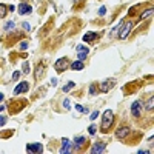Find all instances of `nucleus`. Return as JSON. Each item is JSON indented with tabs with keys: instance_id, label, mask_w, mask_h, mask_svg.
I'll return each instance as SVG.
<instances>
[{
	"instance_id": "obj_1",
	"label": "nucleus",
	"mask_w": 154,
	"mask_h": 154,
	"mask_svg": "<svg viewBox=\"0 0 154 154\" xmlns=\"http://www.w3.org/2000/svg\"><path fill=\"white\" fill-rule=\"evenodd\" d=\"M112 119H114V114H112L111 110H106L102 116V131H108V128L112 123Z\"/></svg>"
},
{
	"instance_id": "obj_2",
	"label": "nucleus",
	"mask_w": 154,
	"mask_h": 154,
	"mask_svg": "<svg viewBox=\"0 0 154 154\" xmlns=\"http://www.w3.org/2000/svg\"><path fill=\"white\" fill-rule=\"evenodd\" d=\"M131 29H133V22H126V23L122 26V28H120V31H119V37L122 39V40L126 39Z\"/></svg>"
},
{
	"instance_id": "obj_3",
	"label": "nucleus",
	"mask_w": 154,
	"mask_h": 154,
	"mask_svg": "<svg viewBox=\"0 0 154 154\" xmlns=\"http://www.w3.org/2000/svg\"><path fill=\"white\" fill-rule=\"evenodd\" d=\"M68 66H69V63H68V59H59L57 60V62H56V65H54V68H56V71H65L66 68H68Z\"/></svg>"
},
{
	"instance_id": "obj_4",
	"label": "nucleus",
	"mask_w": 154,
	"mask_h": 154,
	"mask_svg": "<svg viewBox=\"0 0 154 154\" xmlns=\"http://www.w3.org/2000/svg\"><path fill=\"white\" fill-rule=\"evenodd\" d=\"M131 112H133V116H136V117L140 116V112H142V102H140V100H136V102L131 105Z\"/></svg>"
},
{
	"instance_id": "obj_5",
	"label": "nucleus",
	"mask_w": 154,
	"mask_h": 154,
	"mask_svg": "<svg viewBox=\"0 0 154 154\" xmlns=\"http://www.w3.org/2000/svg\"><path fill=\"white\" fill-rule=\"evenodd\" d=\"M90 54V49L86 48V46H77V57H79V60H83V59H86V56Z\"/></svg>"
},
{
	"instance_id": "obj_6",
	"label": "nucleus",
	"mask_w": 154,
	"mask_h": 154,
	"mask_svg": "<svg viewBox=\"0 0 154 154\" xmlns=\"http://www.w3.org/2000/svg\"><path fill=\"white\" fill-rule=\"evenodd\" d=\"M26 151H28V153H42L43 148H42V145H40V143H28Z\"/></svg>"
},
{
	"instance_id": "obj_7",
	"label": "nucleus",
	"mask_w": 154,
	"mask_h": 154,
	"mask_svg": "<svg viewBox=\"0 0 154 154\" xmlns=\"http://www.w3.org/2000/svg\"><path fill=\"white\" fill-rule=\"evenodd\" d=\"M128 134H130V128H128V126H120V128L116 131V136L119 139H123V137H126Z\"/></svg>"
},
{
	"instance_id": "obj_8",
	"label": "nucleus",
	"mask_w": 154,
	"mask_h": 154,
	"mask_svg": "<svg viewBox=\"0 0 154 154\" xmlns=\"http://www.w3.org/2000/svg\"><path fill=\"white\" fill-rule=\"evenodd\" d=\"M32 8L29 5H25V3H20L19 5V14H31Z\"/></svg>"
},
{
	"instance_id": "obj_9",
	"label": "nucleus",
	"mask_w": 154,
	"mask_h": 154,
	"mask_svg": "<svg viewBox=\"0 0 154 154\" xmlns=\"http://www.w3.org/2000/svg\"><path fill=\"white\" fill-rule=\"evenodd\" d=\"M112 85H114V80H105V82L100 85V91L102 92H106L112 88Z\"/></svg>"
},
{
	"instance_id": "obj_10",
	"label": "nucleus",
	"mask_w": 154,
	"mask_h": 154,
	"mask_svg": "<svg viewBox=\"0 0 154 154\" xmlns=\"http://www.w3.org/2000/svg\"><path fill=\"white\" fill-rule=\"evenodd\" d=\"M69 68H71V69H74V71H80V69H83V68H85V63L82 62V60H77V62L69 63Z\"/></svg>"
},
{
	"instance_id": "obj_11",
	"label": "nucleus",
	"mask_w": 154,
	"mask_h": 154,
	"mask_svg": "<svg viewBox=\"0 0 154 154\" xmlns=\"http://www.w3.org/2000/svg\"><path fill=\"white\" fill-rule=\"evenodd\" d=\"M23 91H28V83H26V82H22V83H19L16 86L14 94H20V92H23Z\"/></svg>"
},
{
	"instance_id": "obj_12",
	"label": "nucleus",
	"mask_w": 154,
	"mask_h": 154,
	"mask_svg": "<svg viewBox=\"0 0 154 154\" xmlns=\"http://www.w3.org/2000/svg\"><path fill=\"white\" fill-rule=\"evenodd\" d=\"M62 142H63V148H60V153H63V154L71 153V143H69V140L68 139H63Z\"/></svg>"
},
{
	"instance_id": "obj_13",
	"label": "nucleus",
	"mask_w": 154,
	"mask_h": 154,
	"mask_svg": "<svg viewBox=\"0 0 154 154\" xmlns=\"http://www.w3.org/2000/svg\"><path fill=\"white\" fill-rule=\"evenodd\" d=\"M105 151V145L103 143H94L91 148V153H103Z\"/></svg>"
},
{
	"instance_id": "obj_14",
	"label": "nucleus",
	"mask_w": 154,
	"mask_h": 154,
	"mask_svg": "<svg viewBox=\"0 0 154 154\" xmlns=\"http://www.w3.org/2000/svg\"><path fill=\"white\" fill-rule=\"evenodd\" d=\"M96 37H97L96 32H86V34L83 36V40L85 42H92V40H96Z\"/></svg>"
},
{
	"instance_id": "obj_15",
	"label": "nucleus",
	"mask_w": 154,
	"mask_h": 154,
	"mask_svg": "<svg viewBox=\"0 0 154 154\" xmlns=\"http://www.w3.org/2000/svg\"><path fill=\"white\" fill-rule=\"evenodd\" d=\"M85 140H86V137H83V136H80V137H76V139H74V146L77 148V146H80V145H82V143L85 142Z\"/></svg>"
},
{
	"instance_id": "obj_16",
	"label": "nucleus",
	"mask_w": 154,
	"mask_h": 154,
	"mask_svg": "<svg viewBox=\"0 0 154 154\" xmlns=\"http://www.w3.org/2000/svg\"><path fill=\"white\" fill-rule=\"evenodd\" d=\"M6 11H8V8H6V5H0V19H3L6 16Z\"/></svg>"
},
{
	"instance_id": "obj_17",
	"label": "nucleus",
	"mask_w": 154,
	"mask_h": 154,
	"mask_svg": "<svg viewBox=\"0 0 154 154\" xmlns=\"http://www.w3.org/2000/svg\"><path fill=\"white\" fill-rule=\"evenodd\" d=\"M74 86H76L74 82H68V83H66V86H63V91H65V92H68V91H71L72 88H74Z\"/></svg>"
},
{
	"instance_id": "obj_18",
	"label": "nucleus",
	"mask_w": 154,
	"mask_h": 154,
	"mask_svg": "<svg viewBox=\"0 0 154 154\" xmlns=\"http://www.w3.org/2000/svg\"><path fill=\"white\" fill-rule=\"evenodd\" d=\"M153 102H154L153 97H150V100L146 102V111H151V110H153Z\"/></svg>"
},
{
	"instance_id": "obj_19",
	"label": "nucleus",
	"mask_w": 154,
	"mask_h": 154,
	"mask_svg": "<svg viewBox=\"0 0 154 154\" xmlns=\"http://www.w3.org/2000/svg\"><path fill=\"white\" fill-rule=\"evenodd\" d=\"M23 72H25V74H28V72H29V65H28V62L23 63Z\"/></svg>"
},
{
	"instance_id": "obj_20",
	"label": "nucleus",
	"mask_w": 154,
	"mask_h": 154,
	"mask_svg": "<svg viewBox=\"0 0 154 154\" xmlns=\"http://www.w3.org/2000/svg\"><path fill=\"white\" fill-rule=\"evenodd\" d=\"M42 72H43V65H40L39 68L36 69V76H42Z\"/></svg>"
},
{
	"instance_id": "obj_21",
	"label": "nucleus",
	"mask_w": 154,
	"mask_h": 154,
	"mask_svg": "<svg viewBox=\"0 0 154 154\" xmlns=\"http://www.w3.org/2000/svg\"><path fill=\"white\" fill-rule=\"evenodd\" d=\"M5 29H14V22H8L5 26Z\"/></svg>"
},
{
	"instance_id": "obj_22",
	"label": "nucleus",
	"mask_w": 154,
	"mask_h": 154,
	"mask_svg": "<svg viewBox=\"0 0 154 154\" xmlns=\"http://www.w3.org/2000/svg\"><path fill=\"white\" fill-rule=\"evenodd\" d=\"M153 14V9H148V11H145L143 14H142V19H145V17H148V16H151Z\"/></svg>"
},
{
	"instance_id": "obj_23",
	"label": "nucleus",
	"mask_w": 154,
	"mask_h": 154,
	"mask_svg": "<svg viewBox=\"0 0 154 154\" xmlns=\"http://www.w3.org/2000/svg\"><path fill=\"white\" fill-rule=\"evenodd\" d=\"M76 110L80 111V112H86V108H83L82 105H76Z\"/></svg>"
},
{
	"instance_id": "obj_24",
	"label": "nucleus",
	"mask_w": 154,
	"mask_h": 154,
	"mask_svg": "<svg viewBox=\"0 0 154 154\" xmlns=\"http://www.w3.org/2000/svg\"><path fill=\"white\" fill-rule=\"evenodd\" d=\"M96 130H97V126H96V125H91V126H90V134H94Z\"/></svg>"
},
{
	"instance_id": "obj_25",
	"label": "nucleus",
	"mask_w": 154,
	"mask_h": 154,
	"mask_svg": "<svg viewBox=\"0 0 154 154\" xmlns=\"http://www.w3.org/2000/svg\"><path fill=\"white\" fill-rule=\"evenodd\" d=\"M19 77H20V72H19V71H16L14 74H12V80H17Z\"/></svg>"
},
{
	"instance_id": "obj_26",
	"label": "nucleus",
	"mask_w": 154,
	"mask_h": 154,
	"mask_svg": "<svg viewBox=\"0 0 154 154\" xmlns=\"http://www.w3.org/2000/svg\"><path fill=\"white\" fill-rule=\"evenodd\" d=\"M105 12H106V8H105V6H102V8H100V11H99V14H100V16H105Z\"/></svg>"
},
{
	"instance_id": "obj_27",
	"label": "nucleus",
	"mask_w": 154,
	"mask_h": 154,
	"mask_svg": "<svg viewBox=\"0 0 154 154\" xmlns=\"http://www.w3.org/2000/svg\"><path fill=\"white\" fill-rule=\"evenodd\" d=\"M63 106H65V108H69V99H65V102H63Z\"/></svg>"
},
{
	"instance_id": "obj_28",
	"label": "nucleus",
	"mask_w": 154,
	"mask_h": 154,
	"mask_svg": "<svg viewBox=\"0 0 154 154\" xmlns=\"http://www.w3.org/2000/svg\"><path fill=\"white\" fill-rule=\"evenodd\" d=\"M5 122H6V117L5 116H0V125H3Z\"/></svg>"
},
{
	"instance_id": "obj_29",
	"label": "nucleus",
	"mask_w": 154,
	"mask_h": 154,
	"mask_svg": "<svg viewBox=\"0 0 154 154\" xmlns=\"http://www.w3.org/2000/svg\"><path fill=\"white\" fill-rule=\"evenodd\" d=\"M97 116H99V112H97V111H94V112H92V114H91V120H94Z\"/></svg>"
},
{
	"instance_id": "obj_30",
	"label": "nucleus",
	"mask_w": 154,
	"mask_h": 154,
	"mask_svg": "<svg viewBox=\"0 0 154 154\" xmlns=\"http://www.w3.org/2000/svg\"><path fill=\"white\" fill-rule=\"evenodd\" d=\"M26 46H28V43H26V42H22V43H20V48H22V49H25Z\"/></svg>"
},
{
	"instance_id": "obj_31",
	"label": "nucleus",
	"mask_w": 154,
	"mask_h": 154,
	"mask_svg": "<svg viewBox=\"0 0 154 154\" xmlns=\"http://www.w3.org/2000/svg\"><path fill=\"white\" fill-rule=\"evenodd\" d=\"M23 29H26V31H29V23H23Z\"/></svg>"
},
{
	"instance_id": "obj_32",
	"label": "nucleus",
	"mask_w": 154,
	"mask_h": 154,
	"mask_svg": "<svg viewBox=\"0 0 154 154\" xmlns=\"http://www.w3.org/2000/svg\"><path fill=\"white\" fill-rule=\"evenodd\" d=\"M90 92H91V94H94V92H96V88H94V85H92L91 88H90Z\"/></svg>"
},
{
	"instance_id": "obj_33",
	"label": "nucleus",
	"mask_w": 154,
	"mask_h": 154,
	"mask_svg": "<svg viewBox=\"0 0 154 154\" xmlns=\"http://www.w3.org/2000/svg\"><path fill=\"white\" fill-rule=\"evenodd\" d=\"M2 100H3V94H2V92H0V102H2Z\"/></svg>"
},
{
	"instance_id": "obj_34",
	"label": "nucleus",
	"mask_w": 154,
	"mask_h": 154,
	"mask_svg": "<svg viewBox=\"0 0 154 154\" xmlns=\"http://www.w3.org/2000/svg\"><path fill=\"white\" fill-rule=\"evenodd\" d=\"M3 108H5V106H0V111H3Z\"/></svg>"
}]
</instances>
